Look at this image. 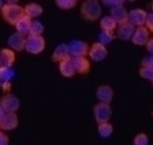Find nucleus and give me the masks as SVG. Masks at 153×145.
I'll list each match as a JSON object with an SVG mask.
<instances>
[{
	"label": "nucleus",
	"mask_w": 153,
	"mask_h": 145,
	"mask_svg": "<svg viewBox=\"0 0 153 145\" xmlns=\"http://www.w3.org/2000/svg\"><path fill=\"white\" fill-rule=\"evenodd\" d=\"M24 15V7L18 5L17 3H5L1 7V16L3 20L11 25H15Z\"/></svg>",
	"instance_id": "nucleus-1"
},
{
	"label": "nucleus",
	"mask_w": 153,
	"mask_h": 145,
	"mask_svg": "<svg viewBox=\"0 0 153 145\" xmlns=\"http://www.w3.org/2000/svg\"><path fill=\"white\" fill-rule=\"evenodd\" d=\"M81 16L87 21H96L102 15V7L98 0H85L81 5Z\"/></svg>",
	"instance_id": "nucleus-2"
},
{
	"label": "nucleus",
	"mask_w": 153,
	"mask_h": 145,
	"mask_svg": "<svg viewBox=\"0 0 153 145\" xmlns=\"http://www.w3.org/2000/svg\"><path fill=\"white\" fill-rule=\"evenodd\" d=\"M45 49V39L41 35H28L25 40V51L33 55L42 53Z\"/></svg>",
	"instance_id": "nucleus-3"
},
{
	"label": "nucleus",
	"mask_w": 153,
	"mask_h": 145,
	"mask_svg": "<svg viewBox=\"0 0 153 145\" xmlns=\"http://www.w3.org/2000/svg\"><path fill=\"white\" fill-rule=\"evenodd\" d=\"M94 116L98 123L102 122H108L112 116V111L108 103L100 102L94 105Z\"/></svg>",
	"instance_id": "nucleus-4"
},
{
	"label": "nucleus",
	"mask_w": 153,
	"mask_h": 145,
	"mask_svg": "<svg viewBox=\"0 0 153 145\" xmlns=\"http://www.w3.org/2000/svg\"><path fill=\"white\" fill-rule=\"evenodd\" d=\"M0 105L5 113H16L20 107V100L14 94H5L0 99Z\"/></svg>",
	"instance_id": "nucleus-5"
},
{
	"label": "nucleus",
	"mask_w": 153,
	"mask_h": 145,
	"mask_svg": "<svg viewBox=\"0 0 153 145\" xmlns=\"http://www.w3.org/2000/svg\"><path fill=\"white\" fill-rule=\"evenodd\" d=\"M88 55H89V57L91 58L94 61L100 62V61H103V60L107 57L108 51H107L106 46L99 41V42H94V44L91 45V47H89Z\"/></svg>",
	"instance_id": "nucleus-6"
},
{
	"label": "nucleus",
	"mask_w": 153,
	"mask_h": 145,
	"mask_svg": "<svg viewBox=\"0 0 153 145\" xmlns=\"http://www.w3.org/2000/svg\"><path fill=\"white\" fill-rule=\"evenodd\" d=\"M150 36V31L144 25H140L135 28L133 35H132L131 41L133 44L142 46V45H146V43L148 42V40Z\"/></svg>",
	"instance_id": "nucleus-7"
},
{
	"label": "nucleus",
	"mask_w": 153,
	"mask_h": 145,
	"mask_svg": "<svg viewBox=\"0 0 153 145\" xmlns=\"http://www.w3.org/2000/svg\"><path fill=\"white\" fill-rule=\"evenodd\" d=\"M19 125V120L16 113H5L0 119V128L2 130H14Z\"/></svg>",
	"instance_id": "nucleus-8"
},
{
	"label": "nucleus",
	"mask_w": 153,
	"mask_h": 145,
	"mask_svg": "<svg viewBox=\"0 0 153 145\" xmlns=\"http://www.w3.org/2000/svg\"><path fill=\"white\" fill-rule=\"evenodd\" d=\"M71 62L74 66V70L76 72L80 74V75H86L90 72V65L89 60L87 59L84 56H78V57H72L71 58Z\"/></svg>",
	"instance_id": "nucleus-9"
},
{
	"label": "nucleus",
	"mask_w": 153,
	"mask_h": 145,
	"mask_svg": "<svg viewBox=\"0 0 153 145\" xmlns=\"http://www.w3.org/2000/svg\"><path fill=\"white\" fill-rule=\"evenodd\" d=\"M69 52L72 57H78V56H86L89 52V46L86 42L81 40H74L69 43Z\"/></svg>",
	"instance_id": "nucleus-10"
},
{
	"label": "nucleus",
	"mask_w": 153,
	"mask_h": 145,
	"mask_svg": "<svg viewBox=\"0 0 153 145\" xmlns=\"http://www.w3.org/2000/svg\"><path fill=\"white\" fill-rule=\"evenodd\" d=\"M70 58H71V55L69 52V45L66 43H61L58 45L51 55V60L53 62H58V63L64 61V60L70 59Z\"/></svg>",
	"instance_id": "nucleus-11"
},
{
	"label": "nucleus",
	"mask_w": 153,
	"mask_h": 145,
	"mask_svg": "<svg viewBox=\"0 0 153 145\" xmlns=\"http://www.w3.org/2000/svg\"><path fill=\"white\" fill-rule=\"evenodd\" d=\"M113 88L110 85H101L98 87L96 93L97 99H98L100 102H104V103H108L110 104L111 101L113 99Z\"/></svg>",
	"instance_id": "nucleus-12"
},
{
	"label": "nucleus",
	"mask_w": 153,
	"mask_h": 145,
	"mask_svg": "<svg viewBox=\"0 0 153 145\" xmlns=\"http://www.w3.org/2000/svg\"><path fill=\"white\" fill-rule=\"evenodd\" d=\"M147 13L146 11L140 9L132 10L128 13V22L133 24L134 26H140L144 25L145 21H146Z\"/></svg>",
	"instance_id": "nucleus-13"
},
{
	"label": "nucleus",
	"mask_w": 153,
	"mask_h": 145,
	"mask_svg": "<svg viewBox=\"0 0 153 145\" xmlns=\"http://www.w3.org/2000/svg\"><path fill=\"white\" fill-rule=\"evenodd\" d=\"M25 40L26 39L24 38V35L17 32L10 36L9 40H7V44L14 51L21 52L23 49H25Z\"/></svg>",
	"instance_id": "nucleus-14"
},
{
	"label": "nucleus",
	"mask_w": 153,
	"mask_h": 145,
	"mask_svg": "<svg viewBox=\"0 0 153 145\" xmlns=\"http://www.w3.org/2000/svg\"><path fill=\"white\" fill-rule=\"evenodd\" d=\"M16 55L13 49H2L0 51V68L12 67L15 63Z\"/></svg>",
	"instance_id": "nucleus-15"
},
{
	"label": "nucleus",
	"mask_w": 153,
	"mask_h": 145,
	"mask_svg": "<svg viewBox=\"0 0 153 145\" xmlns=\"http://www.w3.org/2000/svg\"><path fill=\"white\" fill-rule=\"evenodd\" d=\"M134 31H135V26L130 23V22L120 24L117 31V37L123 41L131 40Z\"/></svg>",
	"instance_id": "nucleus-16"
},
{
	"label": "nucleus",
	"mask_w": 153,
	"mask_h": 145,
	"mask_svg": "<svg viewBox=\"0 0 153 145\" xmlns=\"http://www.w3.org/2000/svg\"><path fill=\"white\" fill-rule=\"evenodd\" d=\"M110 15L117 21V24H123L128 22V13L123 5H117V7H111Z\"/></svg>",
	"instance_id": "nucleus-17"
},
{
	"label": "nucleus",
	"mask_w": 153,
	"mask_h": 145,
	"mask_svg": "<svg viewBox=\"0 0 153 145\" xmlns=\"http://www.w3.org/2000/svg\"><path fill=\"white\" fill-rule=\"evenodd\" d=\"M59 70L61 75L65 78H71L76 75V70L71 62V58L59 62Z\"/></svg>",
	"instance_id": "nucleus-18"
},
{
	"label": "nucleus",
	"mask_w": 153,
	"mask_h": 145,
	"mask_svg": "<svg viewBox=\"0 0 153 145\" xmlns=\"http://www.w3.org/2000/svg\"><path fill=\"white\" fill-rule=\"evenodd\" d=\"M30 25H32V19H30L28 16L24 15L17 23L15 24V28L17 30L18 33L20 34L24 35L25 36L26 34L30 33Z\"/></svg>",
	"instance_id": "nucleus-19"
},
{
	"label": "nucleus",
	"mask_w": 153,
	"mask_h": 145,
	"mask_svg": "<svg viewBox=\"0 0 153 145\" xmlns=\"http://www.w3.org/2000/svg\"><path fill=\"white\" fill-rule=\"evenodd\" d=\"M24 13H25L26 16H28V17L32 19V18H37L42 15L43 9L38 3H34V2L27 3V4L24 7Z\"/></svg>",
	"instance_id": "nucleus-20"
},
{
	"label": "nucleus",
	"mask_w": 153,
	"mask_h": 145,
	"mask_svg": "<svg viewBox=\"0 0 153 145\" xmlns=\"http://www.w3.org/2000/svg\"><path fill=\"white\" fill-rule=\"evenodd\" d=\"M98 132L100 135V137L104 139H107L112 135L113 132V127L112 124L108 122H102V123H99L98 125Z\"/></svg>",
	"instance_id": "nucleus-21"
},
{
	"label": "nucleus",
	"mask_w": 153,
	"mask_h": 145,
	"mask_svg": "<svg viewBox=\"0 0 153 145\" xmlns=\"http://www.w3.org/2000/svg\"><path fill=\"white\" fill-rule=\"evenodd\" d=\"M117 21L111 16H105L101 19L100 22V26L103 31H111V32L117 28Z\"/></svg>",
	"instance_id": "nucleus-22"
},
{
	"label": "nucleus",
	"mask_w": 153,
	"mask_h": 145,
	"mask_svg": "<svg viewBox=\"0 0 153 145\" xmlns=\"http://www.w3.org/2000/svg\"><path fill=\"white\" fill-rule=\"evenodd\" d=\"M113 39H114V35L111 31H102L99 35V41L104 45L110 44Z\"/></svg>",
	"instance_id": "nucleus-23"
},
{
	"label": "nucleus",
	"mask_w": 153,
	"mask_h": 145,
	"mask_svg": "<svg viewBox=\"0 0 153 145\" xmlns=\"http://www.w3.org/2000/svg\"><path fill=\"white\" fill-rule=\"evenodd\" d=\"M56 4L61 10H71L76 5L78 0H55Z\"/></svg>",
	"instance_id": "nucleus-24"
},
{
	"label": "nucleus",
	"mask_w": 153,
	"mask_h": 145,
	"mask_svg": "<svg viewBox=\"0 0 153 145\" xmlns=\"http://www.w3.org/2000/svg\"><path fill=\"white\" fill-rule=\"evenodd\" d=\"M43 32H44V25L39 20L32 21V25H30L28 35H37V36H39V35H42Z\"/></svg>",
	"instance_id": "nucleus-25"
},
{
	"label": "nucleus",
	"mask_w": 153,
	"mask_h": 145,
	"mask_svg": "<svg viewBox=\"0 0 153 145\" xmlns=\"http://www.w3.org/2000/svg\"><path fill=\"white\" fill-rule=\"evenodd\" d=\"M138 74H140V78L146 80H150L153 81V67L150 66H142L138 70Z\"/></svg>",
	"instance_id": "nucleus-26"
},
{
	"label": "nucleus",
	"mask_w": 153,
	"mask_h": 145,
	"mask_svg": "<svg viewBox=\"0 0 153 145\" xmlns=\"http://www.w3.org/2000/svg\"><path fill=\"white\" fill-rule=\"evenodd\" d=\"M15 75V72L12 70V67H3L0 68V80L3 82L10 81Z\"/></svg>",
	"instance_id": "nucleus-27"
},
{
	"label": "nucleus",
	"mask_w": 153,
	"mask_h": 145,
	"mask_svg": "<svg viewBox=\"0 0 153 145\" xmlns=\"http://www.w3.org/2000/svg\"><path fill=\"white\" fill-rule=\"evenodd\" d=\"M149 142V139L145 132H140L133 139L134 145H147Z\"/></svg>",
	"instance_id": "nucleus-28"
},
{
	"label": "nucleus",
	"mask_w": 153,
	"mask_h": 145,
	"mask_svg": "<svg viewBox=\"0 0 153 145\" xmlns=\"http://www.w3.org/2000/svg\"><path fill=\"white\" fill-rule=\"evenodd\" d=\"M103 3L108 7H117V5H123L125 0H102Z\"/></svg>",
	"instance_id": "nucleus-29"
},
{
	"label": "nucleus",
	"mask_w": 153,
	"mask_h": 145,
	"mask_svg": "<svg viewBox=\"0 0 153 145\" xmlns=\"http://www.w3.org/2000/svg\"><path fill=\"white\" fill-rule=\"evenodd\" d=\"M145 24H146V28H148L150 32H153V12L150 14H147Z\"/></svg>",
	"instance_id": "nucleus-30"
},
{
	"label": "nucleus",
	"mask_w": 153,
	"mask_h": 145,
	"mask_svg": "<svg viewBox=\"0 0 153 145\" xmlns=\"http://www.w3.org/2000/svg\"><path fill=\"white\" fill-rule=\"evenodd\" d=\"M142 66H150V67H153V54L146 56L142 60Z\"/></svg>",
	"instance_id": "nucleus-31"
},
{
	"label": "nucleus",
	"mask_w": 153,
	"mask_h": 145,
	"mask_svg": "<svg viewBox=\"0 0 153 145\" xmlns=\"http://www.w3.org/2000/svg\"><path fill=\"white\" fill-rule=\"evenodd\" d=\"M9 142H10L9 137H7L5 134L0 132V145H7Z\"/></svg>",
	"instance_id": "nucleus-32"
},
{
	"label": "nucleus",
	"mask_w": 153,
	"mask_h": 145,
	"mask_svg": "<svg viewBox=\"0 0 153 145\" xmlns=\"http://www.w3.org/2000/svg\"><path fill=\"white\" fill-rule=\"evenodd\" d=\"M146 47L148 49V52L150 54H153V38L152 39H149L148 42L146 43Z\"/></svg>",
	"instance_id": "nucleus-33"
},
{
	"label": "nucleus",
	"mask_w": 153,
	"mask_h": 145,
	"mask_svg": "<svg viewBox=\"0 0 153 145\" xmlns=\"http://www.w3.org/2000/svg\"><path fill=\"white\" fill-rule=\"evenodd\" d=\"M4 114H5V111H4V109H3V107L0 105V119L4 116Z\"/></svg>",
	"instance_id": "nucleus-34"
},
{
	"label": "nucleus",
	"mask_w": 153,
	"mask_h": 145,
	"mask_svg": "<svg viewBox=\"0 0 153 145\" xmlns=\"http://www.w3.org/2000/svg\"><path fill=\"white\" fill-rule=\"evenodd\" d=\"M7 3H17L19 0H4Z\"/></svg>",
	"instance_id": "nucleus-35"
},
{
	"label": "nucleus",
	"mask_w": 153,
	"mask_h": 145,
	"mask_svg": "<svg viewBox=\"0 0 153 145\" xmlns=\"http://www.w3.org/2000/svg\"><path fill=\"white\" fill-rule=\"evenodd\" d=\"M3 7V0H0V11H1V7Z\"/></svg>",
	"instance_id": "nucleus-36"
},
{
	"label": "nucleus",
	"mask_w": 153,
	"mask_h": 145,
	"mask_svg": "<svg viewBox=\"0 0 153 145\" xmlns=\"http://www.w3.org/2000/svg\"><path fill=\"white\" fill-rule=\"evenodd\" d=\"M128 1H130V2H133V1H135V0H128Z\"/></svg>",
	"instance_id": "nucleus-37"
},
{
	"label": "nucleus",
	"mask_w": 153,
	"mask_h": 145,
	"mask_svg": "<svg viewBox=\"0 0 153 145\" xmlns=\"http://www.w3.org/2000/svg\"><path fill=\"white\" fill-rule=\"evenodd\" d=\"M151 9H152V11H153V1H152V5H151Z\"/></svg>",
	"instance_id": "nucleus-38"
},
{
	"label": "nucleus",
	"mask_w": 153,
	"mask_h": 145,
	"mask_svg": "<svg viewBox=\"0 0 153 145\" xmlns=\"http://www.w3.org/2000/svg\"><path fill=\"white\" fill-rule=\"evenodd\" d=\"M152 86H153V81H152Z\"/></svg>",
	"instance_id": "nucleus-39"
},
{
	"label": "nucleus",
	"mask_w": 153,
	"mask_h": 145,
	"mask_svg": "<svg viewBox=\"0 0 153 145\" xmlns=\"http://www.w3.org/2000/svg\"><path fill=\"white\" fill-rule=\"evenodd\" d=\"M152 116H153V111H152Z\"/></svg>",
	"instance_id": "nucleus-40"
}]
</instances>
